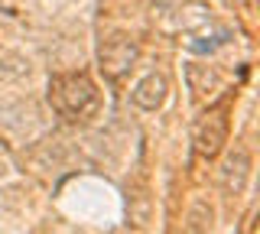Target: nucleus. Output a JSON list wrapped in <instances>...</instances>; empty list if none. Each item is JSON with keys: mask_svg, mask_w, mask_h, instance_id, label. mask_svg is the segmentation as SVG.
<instances>
[{"mask_svg": "<svg viewBox=\"0 0 260 234\" xmlns=\"http://www.w3.org/2000/svg\"><path fill=\"white\" fill-rule=\"evenodd\" d=\"M49 104L69 120L88 117L98 104V88H94L91 78L81 75V72L55 75L52 82H49Z\"/></svg>", "mask_w": 260, "mask_h": 234, "instance_id": "nucleus-1", "label": "nucleus"}, {"mask_svg": "<svg viewBox=\"0 0 260 234\" xmlns=\"http://www.w3.org/2000/svg\"><path fill=\"white\" fill-rule=\"evenodd\" d=\"M192 143H195V153H199V156H205V159L218 156L221 147L228 143V111L224 108L208 111V114L195 124Z\"/></svg>", "mask_w": 260, "mask_h": 234, "instance_id": "nucleus-2", "label": "nucleus"}, {"mask_svg": "<svg viewBox=\"0 0 260 234\" xmlns=\"http://www.w3.org/2000/svg\"><path fill=\"white\" fill-rule=\"evenodd\" d=\"M137 43L130 36H111L108 43L101 46V69L108 78H124L137 62Z\"/></svg>", "mask_w": 260, "mask_h": 234, "instance_id": "nucleus-3", "label": "nucleus"}, {"mask_svg": "<svg viewBox=\"0 0 260 234\" xmlns=\"http://www.w3.org/2000/svg\"><path fill=\"white\" fill-rule=\"evenodd\" d=\"M247 176H250V153H247V147H234L228 153L224 169H221L224 192L228 195H241L244 185H247Z\"/></svg>", "mask_w": 260, "mask_h": 234, "instance_id": "nucleus-4", "label": "nucleus"}, {"mask_svg": "<svg viewBox=\"0 0 260 234\" xmlns=\"http://www.w3.org/2000/svg\"><path fill=\"white\" fill-rule=\"evenodd\" d=\"M166 91H169V82L159 75V72H150V75H143L140 82H137L130 98H134V104L143 108V111H159L162 101H166Z\"/></svg>", "mask_w": 260, "mask_h": 234, "instance_id": "nucleus-5", "label": "nucleus"}, {"mask_svg": "<svg viewBox=\"0 0 260 234\" xmlns=\"http://www.w3.org/2000/svg\"><path fill=\"white\" fill-rule=\"evenodd\" d=\"M185 78H189V88L195 91V98H208V94L218 91V75L208 65H189L185 69Z\"/></svg>", "mask_w": 260, "mask_h": 234, "instance_id": "nucleus-6", "label": "nucleus"}, {"mask_svg": "<svg viewBox=\"0 0 260 234\" xmlns=\"http://www.w3.org/2000/svg\"><path fill=\"white\" fill-rule=\"evenodd\" d=\"M130 221L137 228H146V221H150V195H143V192L130 195Z\"/></svg>", "mask_w": 260, "mask_h": 234, "instance_id": "nucleus-7", "label": "nucleus"}, {"mask_svg": "<svg viewBox=\"0 0 260 234\" xmlns=\"http://www.w3.org/2000/svg\"><path fill=\"white\" fill-rule=\"evenodd\" d=\"M0 173H4V163H0Z\"/></svg>", "mask_w": 260, "mask_h": 234, "instance_id": "nucleus-8", "label": "nucleus"}]
</instances>
